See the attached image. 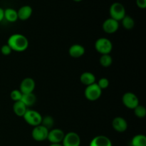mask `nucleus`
I'll return each instance as SVG.
<instances>
[{"label": "nucleus", "mask_w": 146, "mask_h": 146, "mask_svg": "<svg viewBox=\"0 0 146 146\" xmlns=\"http://www.w3.org/2000/svg\"><path fill=\"white\" fill-rule=\"evenodd\" d=\"M7 44L9 46L12 51L22 52L28 48L29 41L25 36L20 34H15L9 36Z\"/></svg>", "instance_id": "f257e3e1"}, {"label": "nucleus", "mask_w": 146, "mask_h": 146, "mask_svg": "<svg viewBox=\"0 0 146 146\" xmlns=\"http://www.w3.org/2000/svg\"><path fill=\"white\" fill-rule=\"evenodd\" d=\"M111 18L119 21H121L125 16V9L120 2H114L111 5L109 9Z\"/></svg>", "instance_id": "f03ea898"}, {"label": "nucleus", "mask_w": 146, "mask_h": 146, "mask_svg": "<svg viewBox=\"0 0 146 146\" xmlns=\"http://www.w3.org/2000/svg\"><path fill=\"white\" fill-rule=\"evenodd\" d=\"M96 50L98 53L104 54H109L113 49V44L108 38L102 37L96 40L95 43Z\"/></svg>", "instance_id": "7ed1b4c3"}, {"label": "nucleus", "mask_w": 146, "mask_h": 146, "mask_svg": "<svg viewBox=\"0 0 146 146\" xmlns=\"http://www.w3.org/2000/svg\"><path fill=\"white\" fill-rule=\"evenodd\" d=\"M23 118L29 125L34 127L41 125V121H42V116L41 114L38 111H34V110L27 109Z\"/></svg>", "instance_id": "20e7f679"}, {"label": "nucleus", "mask_w": 146, "mask_h": 146, "mask_svg": "<svg viewBox=\"0 0 146 146\" xmlns=\"http://www.w3.org/2000/svg\"><path fill=\"white\" fill-rule=\"evenodd\" d=\"M101 94H102V90L96 83L86 86L84 91L86 98L91 101L98 100L101 96Z\"/></svg>", "instance_id": "39448f33"}, {"label": "nucleus", "mask_w": 146, "mask_h": 146, "mask_svg": "<svg viewBox=\"0 0 146 146\" xmlns=\"http://www.w3.org/2000/svg\"><path fill=\"white\" fill-rule=\"evenodd\" d=\"M122 102L126 108L133 109L139 105V100L135 94L131 92H127L122 97Z\"/></svg>", "instance_id": "423d86ee"}, {"label": "nucleus", "mask_w": 146, "mask_h": 146, "mask_svg": "<svg viewBox=\"0 0 146 146\" xmlns=\"http://www.w3.org/2000/svg\"><path fill=\"white\" fill-rule=\"evenodd\" d=\"M48 131H49L42 125H38L34 128L31 132V136L34 141L41 142L47 139Z\"/></svg>", "instance_id": "0eeeda50"}, {"label": "nucleus", "mask_w": 146, "mask_h": 146, "mask_svg": "<svg viewBox=\"0 0 146 146\" xmlns=\"http://www.w3.org/2000/svg\"><path fill=\"white\" fill-rule=\"evenodd\" d=\"M81 138L78 133L75 132H69L65 134L62 141L63 146H80Z\"/></svg>", "instance_id": "6e6552de"}, {"label": "nucleus", "mask_w": 146, "mask_h": 146, "mask_svg": "<svg viewBox=\"0 0 146 146\" xmlns=\"http://www.w3.org/2000/svg\"><path fill=\"white\" fill-rule=\"evenodd\" d=\"M64 135L65 133L62 130L59 128H54L48 131L47 140L51 143H62Z\"/></svg>", "instance_id": "1a4fd4ad"}, {"label": "nucleus", "mask_w": 146, "mask_h": 146, "mask_svg": "<svg viewBox=\"0 0 146 146\" xmlns=\"http://www.w3.org/2000/svg\"><path fill=\"white\" fill-rule=\"evenodd\" d=\"M35 86L36 84L34 80L32 78L27 77L21 81V84H20L19 91L23 94L33 93L34 88H35Z\"/></svg>", "instance_id": "9d476101"}, {"label": "nucleus", "mask_w": 146, "mask_h": 146, "mask_svg": "<svg viewBox=\"0 0 146 146\" xmlns=\"http://www.w3.org/2000/svg\"><path fill=\"white\" fill-rule=\"evenodd\" d=\"M119 28V23L118 21L112 18H108L103 23V29L107 34H113L116 32Z\"/></svg>", "instance_id": "9b49d317"}, {"label": "nucleus", "mask_w": 146, "mask_h": 146, "mask_svg": "<svg viewBox=\"0 0 146 146\" xmlns=\"http://www.w3.org/2000/svg\"><path fill=\"white\" fill-rule=\"evenodd\" d=\"M112 126L117 132L123 133L128 128V123L125 118L122 117H115L112 121Z\"/></svg>", "instance_id": "f8f14e48"}, {"label": "nucleus", "mask_w": 146, "mask_h": 146, "mask_svg": "<svg viewBox=\"0 0 146 146\" xmlns=\"http://www.w3.org/2000/svg\"><path fill=\"white\" fill-rule=\"evenodd\" d=\"M89 146H113L111 140L105 135H98L91 140Z\"/></svg>", "instance_id": "ddd939ff"}, {"label": "nucleus", "mask_w": 146, "mask_h": 146, "mask_svg": "<svg viewBox=\"0 0 146 146\" xmlns=\"http://www.w3.org/2000/svg\"><path fill=\"white\" fill-rule=\"evenodd\" d=\"M33 9L29 5H24L23 7H20L19 9L17 11V14H18V19L22 21L29 19L31 17L32 14Z\"/></svg>", "instance_id": "4468645a"}, {"label": "nucleus", "mask_w": 146, "mask_h": 146, "mask_svg": "<svg viewBox=\"0 0 146 146\" xmlns=\"http://www.w3.org/2000/svg\"><path fill=\"white\" fill-rule=\"evenodd\" d=\"M68 53L73 58H80L85 54V48L80 44H74L69 48Z\"/></svg>", "instance_id": "2eb2a0df"}, {"label": "nucleus", "mask_w": 146, "mask_h": 146, "mask_svg": "<svg viewBox=\"0 0 146 146\" xmlns=\"http://www.w3.org/2000/svg\"><path fill=\"white\" fill-rule=\"evenodd\" d=\"M80 81L86 86L96 83V76L91 72H84L80 76Z\"/></svg>", "instance_id": "dca6fc26"}, {"label": "nucleus", "mask_w": 146, "mask_h": 146, "mask_svg": "<svg viewBox=\"0 0 146 146\" xmlns=\"http://www.w3.org/2000/svg\"><path fill=\"white\" fill-rule=\"evenodd\" d=\"M13 111L17 116L23 117L27 111V107L21 101H16L13 105Z\"/></svg>", "instance_id": "f3484780"}, {"label": "nucleus", "mask_w": 146, "mask_h": 146, "mask_svg": "<svg viewBox=\"0 0 146 146\" xmlns=\"http://www.w3.org/2000/svg\"><path fill=\"white\" fill-rule=\"evenodd\" d=\"M4 17L7 21L9 22H15L18 19L17 11L12 8H7L4 9Z\"/></svg>", "instance_id": "a211bd4d"}, {"label": "nucleus", "mask_w": 146, "mask_h": 146, "mask_svg": "<svg viewBox=\"0 0 146 146\" xmlns=\"http://www.w3.org/2000/svg\"><path fill=\"white\" fill-rule=\"evenodd\" d=\"M36 101V97L33 93L23 94L21 99V102L27 107H29L34 105Z\"/></svg>", "instance_id": "6ab92c4d"}, {"label": "nucleus", "mask_w": 146, "mask_h": 146, "mask_svg": "<svg viewBox=\"0 0 146 146\" xmlns=\"http://www.w3.org/2000/svg\"><path fill=\"white\" fill-rule=\"evenodd\" d=\"M132 146H146V136L143 134L135 135L131 140Z\"/></svg>", "instance_id": "aec40b11"}, {"label": "nucleus", "mask_w": 146, "mask_h": 146, "mask_svg": "<svg viewBox=\"0 0 146 146\" xmlns=\"http://www.w3.org/2000/svg\"><path fill=\"white\" fill-rule=\"evenodd\" d=\"M122 25L125 29L127 30H131L135 26V21H134V19L130 16H125L123 19L122 20Z\"/></svg>", "instance_id": "412c9836"}, {"label": "nucleus", "mask_w": 146, "mask_h": 146, "mask_svg": "<svg viewBox=\"0 0 146 146\" xmlns=\"http://www.w3.org/2000/svg\"><path fill=\"white\" fill-rule=\"evenodd\" d=\"M99 62L102 66L109 67L113 63V58L109 54H104V55H101Z\"/></svg>", "instance_id": "4be33fe9"}, {"label": "nucleus", "mask_w": 146, "mask_h": 146, "mask_svg": "<svg viewBox=\"0 0 146 146\" xmlns=\"http://www.w3.org/2000/svg\"><path fill=\"white\" fill-rule=\"evenodd\" d=\"M54 120L50 115H46V116L42 117V121H41V125H42L43 126L45 127L49 131V129H51L53 126H54Z\"/></svg>", "instance_id": "5701e85b"}, {"label": "nucleus", "mask_w": 146, "mask_h": 146, "mask_svg": "<svg viewBox=\"0 0 146 146\" xmlns=\"http://www.w3.org/2000/svg\"><path fill=\"white\" fill-rule=\"evenodd\" d=\"M134 114L136 115L138 118H143L146 115V109L145 106L141 105H138V106L134 108Z\"/></svg>", "instance_id": "b1692460"}, {"label": "nucleus", "mask_w": 146, "mask_h": 146, "mask_svg": "<svg viewBox=\"0 0 146 146\" xmlns=\"http://www.w3.org/2000/svg\"><path fill=\"white\" fill-rule=\"evenodd\" d=\"M23 94L19 91V90H13L10 94V97H11V100L16 102V101H21V97H22Z\"/></svg>", "instance_id": "393cba45"}, {"label": "nucleus", "mask_w": 146, "mask_h": 146, "mask_svg": "<svg viewBox=\"0 0 146 146\" xmlns=\"http://www.w3.org/2000/svg\"><path fill=\"white\" fill-rule=\"evenodd\" d=\"M98 86L101 88V90L106 89L109 86V81H108V78H101V79L98 81V82L97 83Z\"/></svg>", "instance_id": "a878e982"}, {"label": "nucleus", "mask_w": 146, "mask_h": 146, "mask_svg": "<svg viewBox=\"0 0 146 146\" xmlns=\"http://www.w3.org/2000/svg\"><path fill=\"white\" fill-rule=\"evenodd\" d=\"M11 51H12V50H11V48H10L8 44H4V45H3L2 46H1V52L3 55L4 56L9 55V54L11 53Z\"/></svg>", "instance_id": "bb28decb"}, {"label": "nucleus", "mask_w": 146, "mask_h": 146, "mask_svg": "<svg viewBox=\"0 0 146 146\" xmlns=\"http://www.w3.org/2000/svg\"><path fill=\"white\" fill-rule=\"evenodd\" d=\"M136 4L140 9L146 8V0H136Z\"/></svg>", "instance_id": "cd10ccee"}, {"label": "nucleus", "mask_w": 146, "mask_h": 146, "mask_svg": "<svg viewBox=\"0 0 146 146\" xmlns=\"http://www.w3.org/2000/svg\"><path fill=\"white\" fill-rule=\"evenodd\" d=\"M4 10L2 8H1V7H0V22H1V21L4 19Z\"/></svg>", "instance_id": "c85d7f7f"}, {"label": "nucleus", "mask_w": 146, "mask_h": 146, "mask_svg": "<svg viewBox=\"0 0 146 146\" xmlns=\"http://www.w3.org/2000/svg\"><path fill=\"white\" fill-rule=\"evenodd\" d=\"M49 146H63L62 144L61 143H51Z\"/></svg>", "instance_id": "c756f323"}, {"label": "nucleus", "mask_w": 146, "mask_h": 146, "mask_svg": "<svg viewBox=\"0 0 146 146\" xmlns=\"http://www.w3.org/2000/svg\"><path fill=\"white\" fill-rule=\"evenodd\" d=\"M73 1H76V2H80V1H81L82 0H73Z\"/></svg>", "instance_id": "7c9ffc66"}]
</instances>
